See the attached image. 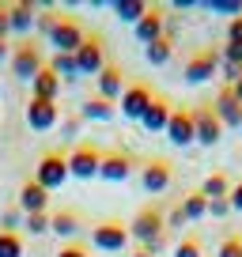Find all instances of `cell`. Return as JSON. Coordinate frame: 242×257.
<instances>
[{
    "mask_svg": "<svg viewBox=\"0 0 242 257\" xmlns=\"http://www.w3.org/2000/svg\"><path fill=\"white\" fill-rule=\"evenodd\" d=\"M167 34V16H163V8H148L144 19L137 23V38L144 42V46H152L155 38H163Z\"/></svg>",
    "mask_w": 242,
    "mask_h": 257,
    "instance_id": "cell-18",
    "label": "cell"
},
{
    "mask_svg": "<svg viewBox=\"0 0 242 257\" xmlns=\"http://www.w3.org/2000/svg\"><path fill=\"white\" fill-rule=\"evenodd\" d=\"M159 234H167V219H163V212L155 208V204H144L129 223V238H137L140 246H148V242L159 238Z\"/></svg>",
    "mask_w": 242,
    "mask_h": 257,
    "instance_id": "cell-4",
    "label": "cell"
},
{
    "mask_svg": "<svg viewBox=\"0 0 242 257\" xmlns=\"http://www.w3.org/2000/svg\"><path fill=\"white\" fill-rule=\"evenodd\" d=\"M95 80H98V98H106V102H117L121 91H125V72H121L117 64H106Z\"/></svg>",
    "mask_w": 242,
    "mask_h": 257,
    "instance_id": "cell-17",
    "label": "cell"
},
{
    "mask_svg": "<svg viewBox=\"0 0 242 257\" xmlns=\"http://www.w3.org/2000/svg\"><path fill=\"white\" fill-rule=\"evenodd\" d=\"M193 113V133H197V144L201 148H212L219 144V137H223V125H219V117L212 113V106H197Z\"/></svg>",
    "mask_w": 242,
    "mask_h": 257,
    "instance_id": "cell-10",
    "label": "cell"
},
{
    "mask_svg": "<svg viewBox=\"0 0 242 257\" xmlns=\"http://www.w3.org/2000/svg\"><path fill=\"white\" fill-rule=\"evenodd\" d=\"M174 257H204V246H201V238L197 234H186V238L174 246Z\"/></svg>",
    "mask_w": 242,
    "mask_h": 257,
    "instance_id": "cell-30",
    "label": "cell"
},
{
    "mask_svg": "<svg viewBox=\"0 0 242 257\" xmlns=\"http://www.w3.org/2000/svg\"><path fill=\"white\" fill-rule=\"evenodd\" d=\"M83 38H87V31L80 27V19L61 16L57 27H53V34H49V46H53L57 53H76V49L83 46Z\"/></svg>",
    "mask_w": 242,
    "mask_h": 257,
    "instance_id": "cell-7",
    "label": "cell"
},
{
    "mask_svg": "<svg viewBox=\"0 0 242 257\" xmlns=\"http://www.w3.org/2000/svg\"><path fill=\"white\" fill-rule=\"evenodd\" d=\"M219 72V49H212V46H201V49H193L189 53V61H186V83H208L212 76Z\"/></svg>",
    "mask_w": 242,
    "mask_h": 257,
    "instance_id": "cell-5",
    "label": "cell"
},
{
    "mask_svg": "<svg viewBox=\"0 0 242 257\" xmlns=\"http://www.w3.org/2000/svg\"><path fill=\"white\" fill-rule=\"evenodd\" d=\"M0 257H23V234L0 231Z\"/></svg>",
    "mask_w": 242,
    "mask_h": 257,
    "instance_id": "cell-29",
    "label": "cell"
},
{
    "mask_svg": "<svg viewBox=\"0 0 242 257\" xmlns=\"http://www.w3.org/2000/svg\"><path fill=\"white\" fill-rule=\"evenodd\" d=\"M216 257H242V234H227V238L219 242Z\"/></svg>",
    "mask_w": 242,
    "mask_h": 257,
    "instance_id": "cell-32",
    "label": "cell"
},
{
    "mask_svg": "<svg viewBox=\"0 0 242 257\" xmlns=\"http://www.w3.org/2000/svg\"><path fill=\"white\" fill-rule=\"evenodd\" d=\"M227 42H234V46H242V16L227 23Z\"/></svg>",
    "mask_w": 242,
    "mask_h": 257,
    "instance_id": "cell-38",
    "label": "cell"
},
{
    "mask_svg": "<svg viewBox=\"0 0 242 257\" xmlns=\"http://www.w3.org/2000/svg\"><path fill=\"white\" fill-rule=\"evenodd\" d=\"M57 19H61V16H57V12H42V16H38V19H34V27H38V31H42V34H53V27H57Z\"/></svg>",
    "mask_w": 242,
    "mask_h": 257,
    "instance_id": "cell-35",
    "label": "cell"
},
{
    "mask_svg": "<svg viewBox=\"0 0 242 257\" xmlns=\"http://www.w3.org/2000/svg\"><path fill=\"white\" fill-rule=\"evenodd\" d=\"M4 57H8V42L0 38V61H4Z\"/></svg>",
    "mask_w": 242,
    "mask_h": 257,
    "instance_id": "cell-45",
    "label": "cell"
},
{
    "mask_svg": "<svg viewBox=\"0 0 242 257\" xmlns=\"http://www.w3.org/2000/svg\"><path fill=\"white\" fill-rule=\"evenodd\" d=\"M182 212H186V223H193V219H204V216H208V197H204L201 189L186 193V201H182Z\"/></svg>",
    "mask_w": 242,
    "mask_h": 257,
    "instance_id": "cell-26",
    "label": "cell"
},
{
    "mask_svg": "<svg viewBox=\"0 0 242 257\" xmlns=\"http://www.w3.org/2000/svg\"><path fill=\"white\" fill-rule=\"evenodd\" d=\"M212 113L219 117V125L223 128H242V102L234 98V91L227 87H219V95H216V102H212Z\"/></svg>",
    "mask_w": 242,
    "mask_h": 257,
    "instance_id": "cell-12",
    "label": "cell"
},
{
    "mask_svg": "<svg viewBox=\"0 0 242 257\" xmlns=\"http://www.w3.org/2000/svg\"><path fill=\"white\" fill-rule=\"evenodd\" d=\"M133 167H137V163H133L125 152H102V167H98V178H106V182H125V178L133 174Z\"/></svg>",
    "mask_w": 242,
    "mask_h": 257,
    "instance_id": "cell-16",
    "label": "cell"
},
{
    "mask_svg": "<svg viewBox=\"0 0 242 257\" xmlns=\"http://www.w3.org/2000/svg\"><path fill=\"white\" fill-rule=\"evenodd\" d=\"M42 68H46V61H42V49L34 46V42H19V46L12 49V72H16L19 80H34Z\"/></svg>",
    "mask_w": 242,
    "mask_h": 257,
    "instance_id": "cell-9",
    "label": "cell"
},
{
    "mask_svg": "<svg viewBox=\"0 0 242 257\" xmlns=\"http://www.w3.org/2000/svg\"><path fill=\"white\" fill-rule=\"evenodd\" d=\"M170 113H174V106H170L167 98L155 95V98H152V106L144 110V117H140V125H144L148 133H163V128H167V121H170Z\"/></svg>",
    "mask_w": 242,
    "mask_h": 257,
    "instance_id": "cell-20",
    "label": "cell"
},
{
    "mask_svg": "<svg viewBox=\"0 0 242 257\" xmlns=\"http://www.w3.org/2000/svg\"><path fill=\"white\" fill-rule=\"evenodd\" d=\"M19 216H23V212H19V208L4 212V216H0V223H4V227H0V231H16V227H19Z\"/></svg>",
    "mask_w": 242,
    "mask_h": 257,
    "instance_id": "cell-39",
    "label": "cell"
},
{
    "mask_svg": "<svg viewBox=\"0 0 242 257\" xmlns=\"http://www.w3.org/2000/svg\"><path fill=\"white\" fill-rule=\"evenodd\" d=\"M110 8H113V16H117V19H125V23L137 27L140 19H144V12L152 8V4H144V0H113Z\"/></svg>",
    "mask_w": 242,
    "mask_h": 257,
    "instance_id": "cell-24",
    "label": "cell"
},
{
    "mask_svg": "<svg viewBox=\"0 0 242 257\" xmlns=\"http://www.w3.org/2000/svg\"><path fill=\"white\" fill-rule=\"evenodd\" d=\"M227 212H231V201L227 197H219V201H208V216H216V219H223Z\"/></svg>",
    "mask_w": 242,
    "mask_h": 257,
    "instance_id": "cell-37",
    "label": "cell"
},
{
    "mask_svg": "<svg viewBox=\"0 0 242 257\" xmlns=\"http://www.w3.org/2000/svg\"><path fill=\"white\" fill-rule=\"evenodd\" d=\"M8 34H12V27H8V4H0V38L8 42Z\"/></svg>",
    "mask_w": 242,
    "mask_h": 257,
    "instance_id": "cell-42",
    "label": "cell"
},
{
    "mask_svg": "<svg viewBox=\"0 0 242 257\" xmlns=\"http://www.w3.org/2000/svg\"><path fill=\"white\" fill-rule=\"evenodd\" d=\"M98 167H102V152H98L91 140H83V144H76L72 152H68V178L91 182V178H98Z\"/></svg>",
    "mask_w": 242,
    "mask_h": 257,
    "instance_id": "cell-2",
    "label": "cell"
},
{
    "mask_svg": "<svg viewBox=\"0 0 242 257\" xmlns=\"http://www.w3.org/2000/svg\"><path fill=\"white\" fill-rule=\"evenodd\" d=\"M34 19H38V8L31 0H19V4H8V27L16 34H31L34 31Z\"/></svg>",
    "mask_w": 242,
    "mask_h": 257,
    "instance_id": "cell-19",
    "label": "cell"
},
{
    "mask_svg": "<svg viewBox=\"0 0 242 257\" xmlns=\"http://www.w3.org/2000/svg\"><path fill=\"white\" fill-rule=\"evenodd\" d=\"M163 133H167V140H170L174 148H189V144L197 140V133H193V113H189V110H174Z\"/></svg>",
    "mask_w": 242,
    "mask_h": 257,
    "instance_id": "cell-13",
    "label": "cell"
},
{
    "mask_svg": "<svg viewBox=\"0 0 242 257\" xmlns=\"http://www.w3.org/2000/svg\"><path fill=\"white\" fill-rule=\"evenodd\" d=\"M144 57H148V64H155V68H163V64L170 61V57H174V34H163V38H155L152 46L144 49Z\"/></svg>",
    "mask_w": 242,
    "mask_h": 257,
    "instance_id": "cell-23",
    "label": "cell"
},
{
    "mask_svg": "<svg viewBox=\"0 0 242 257\" xmlns=\"http://www.w3.org/2000/svg\"><path fill=\"white\" fill-rule=\"evenodd\" d=\"M16 208L23 212V216H38V212H46V208H49V193L31 178V182L19 185V201H16Z\"/></svg>",
    "mask_w": 242,
    "mask_h": 257,
    "instance_id": "cell-14",
    "label": "cell"
},
{
    "mask_svg": "<svg viewBox=\"0 0 242 257\" xmlns=\"http://www.w3.org/2000/svg\"><path fill=\"white\" fill-rule=\"evenodd\" d=\"M49 68L57 72V80H61V83H65V80H76V76H80V68H76V57H72V53H53Z\"/></svg>",
    "mask_w": 242,
    "mask_h": 257,
    "instance_id": "cell-28",
    "label": "cell"
},
{
    "mask_svg": "<svg viewBox=\"0 0 242 257\" xmlns=\"http://www.w3.org/2000/svg\"><path fill=\"white\" fill-rule=\"evenodd\" d=\"M57 117H61V106L57 102H46V98H31V102H27V125L38 128V133L53 128Z\"/></svg>",
    "mask_w": 242,
    "mask_h": 257,
    "instance_id": "cell-15",
    "label": "cell"
},
{
    "mask_svg": "<svg viewBox=\"0 0 242 257\" xmlns=\"http://www.w3.org/2000/svg\"><path fill=\"white\" fill-rule=\"evenodd\" d=\"M201 193L208 197V201H219V197H231V182H227V174H223V170H216V174H208V178H204Z\"/></svg>",
    "mask_w": 242,
    "mask_h": 257,
    "instance_id": "cell-27",
    "label": "cell"
},
{
    "mask_svg": "<svg viewBox=\"0 0 242 257\" xmlns=\"http://www.w3.org/2000/svg\"><path fill=\"white\" fill-rule=\"evenodd\" d=\"M113 113H117V106L113 102H106V98H87V102H83V110H80V117H87V121H110Z\"/></svg>",
    "mask_w": 242,
    "mask_h": 257,
    "instance_id": "cell-25",
    "label": "cell"
},
{
    "mask_svg": "<svg viewBox=\"0 0 242 257\" xmlns=\"http://www.w3.org/2000/svg\"><path fill=\"white\" fill-rule=\"evenodd\" d=\"M133 257H152V253H148V249H144V246H137V253H133Z\"/></svg>",
    "mask_w": 242,
    "mask_h": 257,
    "instance_id": "cell-46",
    "label": "cell"
},
{
    "mask_svg": "<svg viewBox=\"0 0 242 257\" xmlns=\"http://www.w3.org/2000/svg\"><path fill=\"white\" fill-rule=\"evenodd\" d=\"M76 68H80V76H98L106 68V46H102V38H98V34H87V38H83V46L76 49Z\"/></svg>",
    "mask_w": 242,
    "mask_h": 257,
    "instance_id": "cell-6",
    "label": "cell"
},
{
    "mask_svg": "<svg viewBox=\"0 0 242 257\" xmlns=\"http://www.w3.org/2000/svg\"><path fill=\"white\" fill-rule=\"evenodd\" d=\"M219 64H238V68H242V46L227 42V46L219 49Z\"/></svg>",
    "mask_w": 242,
    "mask_h": 257,
    "instance_id": "cell-34",
    "label": "cell"
},
{
    "mask_svg": "<svg viewBox=\"0 0 242 257\" xmlns=\"http://www.w3.org/2000/svg\"><path fill=\"white\" fill-rule=\"evenodd\" d=\"M57 95H61V80H57L53 68H42L38 76L31 80V98H46V102H57Z\"/></svg>",
    "mask_w": 242,
    "mask_h": 257,
    "instance_id": "cell-21",
    "label": "cell"
},
{
    "mask_svg": "<svg viewBox=\"0 0 242 257\" xmlns=\"http://www.w3.org/2000/svg\"><path fill=\"white\" fill-rule=\"evenodd\" d=\"M91 246L95 249H106V253H121L129 246V223L121 219H102V223L91 227Z\"/></svg>",
    "mask_w": 242,
    "mask_h": 257,
    "instance_id": "cell-3",
    "label": "cell"
},
{
    "mask_svg": "<svg viewBox=\"0 0 242 257\" xmlns=\"http://www.w3.org/2000/svg\"><path fill=\"white\" fill-rule=\"evenodd\" d=\"M170 182H174V170H170L167 159H148L144 167H140V185H144V193H167Z\"/></svg>",
    "mask_w": 242,
    "mask_h": 257,
    "instance_id": "cell-11",
    "label": "cell"
},
{
    "mask_svg": "<svg viewBox=\"0 0 242 257\" xmlns=\"http://www.w3.org/2000/svg\"><path fill=\"white\" fill-rule=\"evenodd\" d=\"M49 231L61 234V238H76V231H80V216H76L72 208H61L49 216Z\"/></svg>",
    "mask_w": 242,
    "mask_h": 257,
    "instance_id": "cell-22",
    "label": "cell"
},
{
    "mask_svg": "<svg viewBox=\"0 0 242 257\" xmlns=\"http://www.w3.org/2000/svg\"><path fill=\"white\" fill-rule=\"evenodd\" d=\"M57 257H91V249L83 246V242H68V246L57 249Z\"/></svg>",
    "mask_w": 242,
    "mask_h": 257,
    "instance_id": "cell-36",
    "label": "cell"
},
{
    "mask_svg": "<svg viewBox=\"0 0 242 257\" xmlns=\"http://www.w3.org/2000/svg\"><path fill=\"white\" fill-rule=\"evenodd\" d=\"M144 249H148V253H152V257H155V253H163V249H167V234H159V238H152V242H148Z\"/></svg>",
    "mask_w": 242,
    "mask_h": 257,
    "instance_id": "cell-43",
    "label": "cell"
},
{
    "mask_svg": "<svg viewBox=\"0 0 242 257\" xmlns=\"http://www.w3.org/2000/svg\"><path fill=\"white\" fill-rule=\"evenodd\" d=\"M163 219H167V231L182 227V223H186V212H182V204H178V208H170V216H163Z\"/></svg>",
    "mask_w": 242,
    "mask_h": 257,
    "instance_id": "cell-40",
    "label": "cell"
},
{
    "mask_svg": "<svg viewBox=\"0 0 242 257\" xmlns=\"http://www.w3.org/2000/svg\"><path fill=\"white\" fill-rule=\"evenodd\" d=\"M227 201H231V212H242V178L231 185V197H227Z\"/></svg>",
    "mask_w": 242,
    "mask_h": 257,
    "instance_id": "cell-41",
    "label": "cell"
},
{
    "mask_svg": "<svg viewBox=\"0 0 242 257\" xmlns=\"http://www.w3.org/2000/svg\"><path fill=\"white\" fill-rule=\"evenodd\" d=\"M152 87L148 83H125V91H121V98H117V110H121V117H129V121H140L144 117V110L152 106Z\"/></svg>",
    "mask_w": 242,
    "mask_h": 257,
    "instance_id": "cell-8",
    "label": "cell"
},
{
    "mask_svg": "<svg viewBox=\"0 0 242 257\" xmlns=\"http://www.w3.org/2000/svg\"><path fill=\"white\" fill-rule=\"evenodd\" d=\"M231 91H234V98H238V102H242V76H238V83H234Z\"/></svg>",
    "mask_w": 242,
    "mask_h": 257,
    "instance_id": "cell-44",
    "label": "cell"
},
{
    "mask_svg": "<svg viewBox=\"0 0 242 257\" xmlns=\"http://www.w3.org/2000/svg\"><path fill=\"white\" fill-rule=\"evenodd\" d=\"M208 8H212V12H219V16L238 19V16H242V0H208Z\"/></svg>",
    "mask_w": 242,
    "mask_h": 257,
    "instance_id": "cell-31",
    "label": "cell"
},
{
    "mask_svg": "<svg viewBox=\"0 0 242 257\" xmlns=\"http://www.w3.org/2000/svg\"><path fill=\"white\" fill-rule=\"evenodd\" d=\"M23 227H27L31 234H46V231H49V212H38V216H27V219H23Z\"/></svg>",
    "mask_w": 242,
    "mask_h": 257,
    "instance_id": "cell-33",
    "label": "cell"
},
{
    "mask_svg": "<svg viewBox=\"0 0 242 257\" xmlns=\"http://www.w3.org/2000/svg\"><path fill=\"white\" fill-rule=\"evenodd\" d=\"M34 182H38L46 193L61 189V185L68 182V155H61V152H46V155L38 159V167H34Z\"/></svg>",
    "mask_w": 242,
    "mask_h": 257,
    "instance_id": "cell-1",
    "label": "cell"
}]
</instances>
